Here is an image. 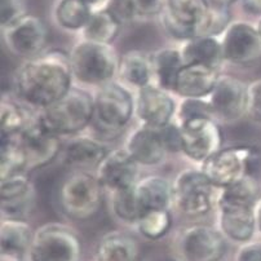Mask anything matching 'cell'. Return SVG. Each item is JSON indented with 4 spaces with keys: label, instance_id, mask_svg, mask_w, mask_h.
<instances>
[{
    "label": "cell",
    "instance_id": "6da1fadb",
    "mask_svg": "<svg viewBox=\"0 0 261 261\" xmlns=\"http://www.w3.org/2000/svg\"><path fill=\"white\" fill-rule=\"evenodd\" d=\"M74 86L69 55L60 49L45 50L25 60L13 76L17 96L36 110L64 97Z\"/></svg>",
    "mask_w": 261,
    "mask_h": 261
},
{
    "label": "cell",
    "instance_id": "7a4b0ae2",
    "mask_svg": "<svg viewBox=\"0 0 261 261\" xmlns=\"http://www.w3.org/2000/svg\"><path fill=\"white\" fill-rule=\"evenodd\" d=\"M35 117L45 129L57 136H75L93 122L95 96L84 88L72 86L64 97L38 110Z\"/></svg>",
    "mask_w": 261,
    "mask_h": 261
},
{
    "label": "cell",
    "instance_id": "3957f363",
    "mask_svg": "<svg viewBox=\"0 0 261 261\" xmlns=\"http://www.w3.org/2000/svg\"><path fill=\"white\" fill-rule=\"evenodd\" d=\"M74 81L101 87L118 75L120 56L113 44L82 39L69 53Z\"/></svg>",
    "mask_w": 261,
    "mask_h": 261
},
{
    "label": "cell",
    "instance_id": "277c9868",
    "mask_svg": "<svg viewBox=\"0 0 261 261\" xmlns=\"http://www.w3.org/2000/svg\"><path fill=\"white\" fill-rule=\"evenodd\" d=\"M105 192L95 173L76 171L62 180L57 199L65 216L75 221H87L101 211Z\"/></svg>",
    "mask_w": 261,
    "mask_h": 261
},
{
    "label": "cell",
    "instance_id": "5b68a950",
    "mask_svg": "<svg viewBox=\"0 0 261 261\" xmlns=\"http://www.w3.org/2000/svg\"><path fill=\"white\" fill-rule=\"evenodd\" d=\"M135 117V95L122 82H109L98 87L95 96L92 124L105 137H117Z\"/></svg>",
    "mask_w": 261,
    "mask_h": 261
},
{
    "label": "cell",
    "instance_id": "8992f818",
    "mask_svg": "<svg viewBox=\"0 0 261 261\" xmlns=\"http://www.w3.org/2000/svg\"><path fill=\"white\" fill-rule=\"evenodd\" d=\"M173 206L188 217H203L217 208L220 188L200 168H185L172 181Z\"/></svg>",
    "mask_w": 261,
    "mask_h": 261
},
{
    "label": "cell",
    "instance_id": "52a82bcc",
    "mask_svg": "<svg viewBox=\"0 0 261 261\" xmlns=\"http://www.w3.org/2000/svg\"><path fill=\"white\" fill-rule=\"evenodd\" d=\"M261 167V150L250 145L221 147L199 166L203 173L219 188H225Z\"/></svg>",
    "mask_w": 261,
    "mask_h": 261
},
{
    "label": "cell",
    "instance_id": "ba28073f",
    "mask_svg": "<svg viewBox=\"0 0 261 261\" xmlns=\"http://www.w3.org/2000/svg\"><path fill=\"white\" fill-rule=\"evenodd\" d=\"M29 261H82L83 246L76 231L61 222H47L34 231Z\"/></svg>",
    "mask_w": 261,
    "mask_h": 261
},
{
    "label": "cell",
    "instance_id": "9c48e42d",
    "mask_svg": "<svg viewBox=\"0 0 261 261\" xmlns=\"http://www.w3.org/2000/svg\"><path fill=\"white\" fill-rule=\"evenodd\" d=\"M210 0H166L161 14L168 35L181 43L203 35L210 13Z\"/></svg>",
    "mask_w": 261,
    "mask_h": 261
},
{
    "label": "cell",
    "instance_id": "30bf717a",
    "mask_svg": "<svg viewBox=\"0 0 261 261\" xmlns=\"http://www.w3.org/2000/svg\"><path fill=\"white\" fill-rule=\"evenodd\" d=\"M226 248L228 239L219 228L206 224L186 226L176 238L178 261H221Z\"/></svg>",
    "mask_w": 261,
    "mask_h": 261
},
{
    "label": "cell",
    "instance_id": "8fae6325",
    "mask_svg": "<svg viewBox=\"0 0 261 261\" xmlns=\"http://www.w3.org/2000/svg\"><path fill=\"white\" fill-rule=\"evenodd\" d=\"M2 30L7 49L23 61L34 59L47 50L49 33L38 16L28 13Z\"/></svg>",
    "mask_w": 261,
    "mask_h": 261
},
{
    "label": "cell",
    "instance_id": "7c38bea8",
    "mask_svg": "<svg viewBox=\"0 0 261 261\" xmlns=\"http://www.w3.org/2000/svg\"><path fill=\"white\" fill-rule=\"evenodd\" d=\"M177 124L182 136V154L199 166L222 147L221 128L214 118H194Z\"/></svg>",
    "mask_w": 261,
    "mask_h": 261
},
{
    "label": "cell",
    "instance_id": "4fadbf2b",
    "mask_svg": "<svg viewBox=\"0 0 261 261\" xmlns=\"http://www.w3.org/2000/svg\"><path fill=\"white\" fill-rule=\"evenodd\" d=\"M207 100L217 122L236 123L247 114L248 84L234 75L221 74Z\"/></svg>",
    "mask_w": 261,
    "mask_h": 261
},
{
    "label": "cell",
    "instance_id": "5bb4252c",
    "mask_svg": "<svg viewBox=\"0 0 261 261\" xmlns=\"http://www.w3.org/2000/svg\"><path fill=\"white\" fill-rule=\"evenodd\" d=\"M177 103L172 93L150 84L136 91L135 117L140 124L150 128H162L175 122Z\"/></svg>",
    "mask_w": 261,
    "mask_h": 261
},
{
    "label": "cell",
    "instance_id": "9a60e30c",
    "mask_svg": "<svg viewBox=\"0 0 261 261\" xmlns=\"http://www.w3.org/2000/svg\"><path fill=\"white\" fill-rule=\"evenodd\" d=\"M224 60L230 64H255L261 59V38L256 25L246 21H233L221 35Z\"/></svg>",
    "mask_w": 261,
    "mask_h": 261
},
{
    "label": "cell",
    "instance_id": "2e32d148",
    "mask_svg": "<svg viewBox=\"0 0 261 261\" xmlns=\"http://www.w3.org/2000/svg\"><path fill=\"white\" fill-rule=\"evenodd\" d=\"M18 141L25 153L28 172L49 166L64 149L61 137L45 129L36 117L21 134Z\"/></svg>",
    "mask_w": 261,
    "mask_h": 261
},
{
    "label": "cell",
    "instance_id": "e0dca14e",
    "mask_svg": "<svg viewBox=\"0 0 261 261\" xmlns=\"http://www.w3.org/2000/svg\"><path fill=\"white\" fill-rule=\"evenodd\" d=\"M95 175L106 192H119L136 185L140 180V164L124 147H120L109 151L96 167Z\"/></svg>",
    "mask_w": 261,
    "mask_h": 261
},
{
    "label": "cell",
    "instance_id": "ac0fdd59",
    "mask_svg": "<svg viewBox=\"0 0 261 261\" xmlns=\"http://www.w3.org/2000/svg\"><path fill=\"white\" fill-rule=\"evenodd\" d=\"M36 190L26 173L0 180V208L3 217L26 219L34 210Z\"/></svg>",
    "mask_w": 261,
    "mask_h": 261
},
{
    "label": "cell",
    "instance_id": "d6986e66",
    "mask_svg": "<svg viewBox=\"0 0 261 261\" xmlns=\"http://www.w3.org/2000/svg\"><path fill=\"white\" fill-rule=\"evenodd\" d=\"M217 67L185 64L176 79L173 95L180 98H207L220 78Z\"/></svg>",
    "mask_w": 261,
    "mask_h": 261
},
{
    "label": "cell",
    "instance_id": "ffe728a7",
    "mask_svg": "<svg viewBox=\"0 0 261 261\" xmlns=\"http://www.w3.org/2000/svg\"><path fill=\"white\" fill-rule=\"evenodd\" d=\"M219 230L228 241L243 245L252 241L257 231L255 208L239 206L217 207Z\"/></svg>",
    "mask_w": 261,
    "mask_h": 261
},
{
    "label": "cell",
    "instance_id": "44dd1931",
    "mask_svg": "<svg viewBox=\"0 0 261 261\" xmlns=\"http://www.w3.org/2000/svg\"><path fill=\"white\" fill-rule=\"evenodd\" d=\"M124 149L140 166L144 167L158 166L168 154L158 128L146 125H140L130 132Z\"/></svg>",
    "mask_w": 261,
    "mask_h": 261
},
{
    "label": "cell",
    "instance_id": "7402d4cb",
    "mask_svg": "<svg viewBox=\"0 0 261 261\" xmlns=\"http://www.w3.org/2000/svg\"><path fill=\"white\" fill-rule=\"evenodd\" d=\"M34 231L25 219L3 217L0 222V261H22L29 255Z\"/></svg>",
    "mask_w": 261,
    "mask_h": 261
},
{
    "label": "cell",
    "instance_id": "603a6c76",
    "mask_svg": "<svg viewBox=\"0 0 261 261\" xmlns=\"http://www.w3.org/2000/svg\"><path fill=\"white\" fill-rule=\"evenodd\" d=\"M110 151L105 142L87 135H75L64 145V162L71 167H97Z\"/></svg>",
    "mask_w": 261,
    "mask_h": 261
},
{
    "label": "cell",
    "instance_id": "cb8c5ba5",
    "mask_svg": "<svg viewBox=\"0 0 261 261\" xmlns=\"http://www.w3.org/2000/svg\"><path fill=\"white\" fill-rule=\"evenodd\" d=\"M141 246L139 239L129 233L114 230L98 241L95 261H139Z\"/></svg>",
    "mask_w": 261,
    "mask_h": 261
},
{
    "label": "cell",
    "instance_id": "d4e9b609",
    "mask_svg": "<svg viewBox=\"0 0 261 261\" xmlns=\"http://www.w3.org/2000/svg\"><path fill=\"white\" fill-rule=\"evenodd\" d=\"M118 76L128 88L140 89L154 84L151 55L142 50H129L120 56Z\"/></svg>",
    "mask_w": 261,
    "mask_h": 261
},
{
    "label": "cell",
    "instance_id": "484cf974",
    "mask_svg": "<svg viewBox=\"0 0 261 261\" xmlns=\"http://www.w3.org/2000/svg\"><path fill=\"white\" fill-rule=\"evenodd\" d=\"M135 192L144 214L153 210H170L173 206L172 182L163 176L150 175L140 178L135 185Z\"/></svg>",
    "mask_w": 261,
    "mask_h": 261
},
{
    "label": "cell",
    "instance_id": "4316f807",
    "mask_svg": "<svg viewBox=\"0 0 261 261\" xmlns=\"http://www.w3.org/2000/svg\"><path fill=\"white\" fill-rule=\"evenodd\" d=\"M180 50L185 64H203L220 69L225 61L220 36H195L182 42Z\"/></svg>",
    "mask_w": 261,
    "mask_h": 261
},
{
    "label": "cell",
    "instance_id": "83f0119b",
    "mask_svg": "<svg viewBox=\"0 0 261 261\" xmlns=\"http://www.w3.org/2000/svg\"><path fill=\"white\" fill-rule=\"evenodd\" d=\"M154 84L173 93L178 72L185 65L180 48H161L151 55Z\"/></svg>",
    "mask_w": 261,
    "mask_h": 261
},
{
    "label": "cell",
    "instance_id": "f1b7e54d",
    "mask_svg": "<svg viewBox=\"0 0 261 261\" xmlns=\"http://www.w3.org/2000/svg\"><path fill=\"white\" fill-rule=\"evenodd\" d=\"M260 198L261 192L257 181L253 176H246L231 185L220 188L217 207L239 206L255 208Z\"/></svg>",
    "mask_w": 261,
    "mask_h": 261
},
{
    "label": "cell",
    "instance_id": "f546056e",
    "mask_svg": "<svg viewBox=\"0 0 261 261\" xmlns=\"http://www.w3.org/2000/svg\"><path fill=\"white\" fill-rule=\"evenodd\" d=\"M35 115L26 110L20 103L3 97L0 102V128L2 137L16 139L33 123Z\"/></svg>",
    "mask_w": 261,
    "mask_h": 261
},
{
    "label": "cell",
    "instance_id": "4dcf8cb0",
    "mask_svg": "<svg viewBox=\"0 0 261 261\" xmlns=\"http://www.w3.org/2000/svg\"><path fill=\"white\" fill-rule=\"evenodd\" d=\"M96 8L82 0H59L55 7V20L66 31H82Z\"/></svg>",
    "mask_w": 261,
    "mask_h": 261
},
{
    "label": "cell",
    "instance_id": "1f68e13d",
    "mask_svg": "<svg viewBox=\"0 0 261 261\" xmlns=\"http://www.w3.org/2000/svg\"><path fill=\"white\" fill-rule=\"evenodd\" d=\"M120 28L122 26L102 7H100L93 11L91 18L81 33L84 40L113 44L117 39Z\"/></svg>",
    "mask_w": 261,
    "mask_h": 261
},
{
    "label": "cell",
    "instance_id": "d6a6232c",
    "mask_svg": "<svg viewBox=\"0 0 261 261\" xmlns=\"http://www.w3.org/2000/svg\"><path fill=\"white\" fill-rule=\"evenodd\" d=\"M28 173L26 156L21 147L18 137L4 139L2 137V151H0V180L9 176Z\"/></svg>",
    "mask_w": 261,
    "mask_h": 261
},
{
    "label": "cell",
    "instance_id": "836d02e7",
    "mask_svg": "<svg viewBox=\"0 0 261 261\" xmlns=\"http://www.w3.org/2000/svg\"><path fill=\"white\" fill-rule=\"evenodd\" d=\"M111 208L118 220L129 225H136L140 217L144 215V210L135 192V186L111 193Z\"/></svg>",
    "mask_w": 261,
    "mask_h": 261
},
{
    "label": "cell",
    "instance_id": "e575fe53",
    "mask_svg": "<svg viewBox=\"0 0 261 261\" xmlns=\"http://www.w3.org/2000/svg\"><path fill=\"white\" fill-rule=\"evenodd\" d=\"M136 228L146 239L159 241L170 233L172 228V216L170 210L146 211L137 221Z\"/></svg>",
    "mask_w": 261,
    "mask_h": 261
},
{
    "label": "cell",
    "instance_id": "d590c367",
    "mask_svg": "<svg viewBox=\"0 0 261 261\" xmlns=\"http://www.w3.org/2000/svg\"><path fill=\"white\" fill-rule=\"evenodd\" d=\"M214 118L211 106L207 98H181L176 110V123L194 119V118ZM215 119V118H214Z\"/></svg>",
    "mask_w": 261,
    "mask_h": 261
},
{
    "label": "cell",
    "instance_id": "8d00e7d4",
    "mask_svg": "<svg viewBox=\"0 0 261 261\" xmlns=\"http://www.w3.org/2000/svg\"><path fill=\"white\" fill-rule=\"evenodd\" d=\"M210 3H211V2H210ZM231 22H233V21L230 20L229 7L211 3L210 13L208 17H207L203 35L220 36V38H221V35L225 33V30L229 28V25H230Z\"/></svg>",
    "mask_w": 261,
    "mask_h": 261
},
{
    "label": "cell",
    "instance_id": "74e56055",
    "mask_svg": "<svg viewBox=\"0 0 261 261\" xmlns=\"http://www.w3.org/2000/svg\"><path fill=\"white\" fill-rule=\"evenodd\" d=\"M102 8L120 26L130 23L136 17H139L134 0H105Z\"/></svg>",
    "mask_w": 261,
    "mask_h": 261
},
{
    "label": "cell",
    "instance_id": "f35d334b",
    "mask_svg": "<svg viewBox=\"0 0 261 261\" xmlns=\"http://www.w3.org/2000/svg\"><path fill=\"white\" fill-rule=\"evenodd\" d=\"M28 14L25 0H0V22L2 29L12 25Z\"/></svg>",
    "mask_w": 261,
    "mask_h": 261
},
{
    "label": "cell",
    "instance_id": "ab89813d",
    "mask_svg": "<svg viewBox=\"0 0 261 261\" xmlns=\"http://www.w3.org/2000/svg\"><path fill=\"white\" fill-rule=\"evenodd\" d=\"M158 129L168 154L182 153V136L177 123L172 122Z\"/></svg>",
    "mask_w": 261,
    "mask_h": 261
},
{
    "label": "cell",
    "instance_id": "60d3db41",
    "mask_svg": "<svg viewBox=\"0 0 261 261\" xmlns=\"http://www.w3.org/2000/svg\"><path fill=\"white\" fill-rule=\"evenodd\" d=\"M247 114L256 122L261 123V79L248 83Z\"/></svg>",
    "mask_w": 261,
    "mask_h": 261
},
{
    "label": "cell",
    "instance_id": "b9f144b4",
    "mask_svg": "<svg viewBox=\"0 0 261 261\" xmlns=\"http://www.w3.org/2000/svg\"><path fill=\"white\" fill-rule=\"evenodd\" d=\"M139 17L161 16L163 12L166 0H134Z\"/></svg>",
    "mask_w": 261,
    "mask_h": 261
},
{
    "label": "cell",
    "instance_id": "7bdbcfd3",
    "mask_svg": "<svg viewBox=\"0 0 261 261\" xmlns=\"http://www.w3.org/2000/svg\"><path fill=\"white\" fill-rule=\"evenodd\" d=\"M234 261H261V243L251 241L239 245Z\"/></svg>",
    "mask_w": 261,
    "mask_h": 261
},
{
    "label": "cell",
    "instance_id": "ee69618b",
    "mask_svg": "<svg viewBox=\"0 0 261 261\" xmlns=\"http://www.w3.org/2000/svg\"><path fill=\"white\" fill-rule=\"evenodd\" d=\"M242 7L253 14H261V0H241Z\"/></svg>",
    "mask_w": 261,
    "mask_h": 261
},
{
    "label": "cell",
    "instance_id": "f6af8a7d",
    "mask_svg": "<svg viewBox=\"0 0 261 261\" xmlns=\"http://www.w3.org/2000/svg\"><path fill=\"white\" fill-rule=\"evenodd\" d=\"M255 216H256V225H257V231L261 234V198L258 199L257 204L255 207Z\"/></svg>",
    "mask_w": 261,
    "mask_h": 261
},
{
    "label": "cell",
    "instance_id": "bcb514c9",
    "mask_svg": "<svg viewBox=\"0 0 261 261\" xmlns=\"http://www.w3.org/2000/svg\"><path fill=\"white\" fill-rule=\"evenodd\" d=\"M211 3L214 4H219V6H225V7H230L231 4L238 2V0H210Z\"/></svg>",
    "mask_w": 261,
    "mask_h": 261
},
{
    "label": "cell",
    "instance_id": "7dc6e473",
    "mask_svg": "<svg viewBox=\"0 0 261 261\" xmlns=\"http://www.w3.org/2000/svg\"><path fill=\"white\" fill-rule=\"evenodd\" d=\"M82 2L87 3L88 6L93 7V8H97L100 4H103V2H105V0H82Z\"/></svg>",
    "mask_w": 261,
    "mask_h": 261
},
{
    "label": "cell",
    "instance_id": "c3c4849f",
    "mask_svg": "<svg viewBox=\"0 0 261 261\" xmlns=\"http://www.w3.org/2000/svg\"><path fill=\"white\" fill-rule=\"evenodd\" d=\"M256 28H257L258 35H260V38H261V17H260V20L257 21V23H256Z\"/></svg>",
    "mask_w": 261,
    "mask_h": 261
},
{
    "label": "cell",
    "instance_id": "681fc988",
    "mask_svg": "<svg viewBox=\"0 0 261 261\" xmlns=\"http://www.w3.org/2000/svg\"><path fill=\"white\" fill-rule=\"evenodd\" d=\"M166 261H178V260H166Z\"/></svg>",
    "mask_w": 261,
    "mask_h": 261
}]
</instances>
